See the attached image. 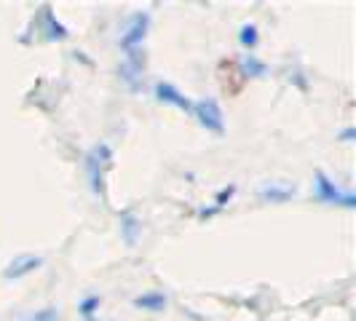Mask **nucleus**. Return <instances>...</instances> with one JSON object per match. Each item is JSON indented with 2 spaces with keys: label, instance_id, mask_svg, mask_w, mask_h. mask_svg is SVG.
Returning <instances> with one entry per match:
<instances>
[{
  "label": "nucleus",
  "instance_id": "ddd939ff",
  "mask_svg": "<svg viewBox=\"0 0 356 321\" xmlns=\"http://www.w3.org/2000/svg\"><path fill=\"white\" fill-rule=\"evenodd\" d=\"M238 46L244 49L247 54H254L257 51V46H260V27L254 24V22H244L241 27H238Z\"/></svg>",
  "mask_w": 356,
  "mask_h": 321
},
{
  "label": "nucleus",
  "instance_id": "423d86ee",
  "mask_svg": "<svg viewBox=\"0 0 356 321\" xmlns=\"http://www.w3.org/2000/svg\"><path fill=\"white\" fill-rule=\"evenodd\" d=\"M118 81L126 86V91L140 94L145 86V72H147V49L126 51L118 62Z\"/></svg>",
  "mask_w": 356,
  "mask_h": 321
},
{
  "label": "nucleus",
  "instance_id": "dca6fc26",
  "mask_svg": "<svg viewBox=\"0 0 356 321\" xmlns=\"http://www.w3.org/2000/svg\"><path fill=\"white\" fill-rule=\"evenodd\" d=\"M233 196H236V185H225V188H220L217 193H214V201H212V209L217 214L222 212L228 204L233 201Z\"/></svg>",
  "mask_w": 356,
  "mask_h": 321
},
{
  "label": "nucleus",
  "instance_id": "39448f33",
  "mask_svg": "<svg viewBox=\"0 0 356 321\" xmlns=\"http://www.w3.org/2000/svg\"><path fill=\"white\" fill-rule=\"evenodd\" d=\"M191 115L196 118V124L201 126L207 134L222 137V134L228 131V124H225V110H222V105H220L214 97H198V99H193Z\"/></svg>",
  "mask_w": 356,
  "mask_h": 321
},
{
  "label": "nucleus",
  "instance_id": "7ed1b4c3",
  "mask_svg": "<svg viewBox=\"0 0 356 321\" xmlns=\"http://www.w3.org/2000/svg\"><path fill=\"white\" fill-rule=\"evenodd\" d=\"M150 24H153V17L150 11H131L126 14L121 27H118V51H137V49H145V40L150 35Z\"/></svg>",
  "mask_w": 356,
  "mask_h": 321
},
{
  "label": "nucleus",
  "instance_id": "f03ea898",
  "mask_svg": "<svg viewBox=\"0 0 356 321\" xmlns=\"http://www.w3.org/2000/svg\"><path fill=\"white\" fill-rule=\"evenodd\" d=\"M311 196L321 206H335V209H356V193L351 188H343L340 182L330 177L324 169H316L311 177Z\"/></svg>",
  "mask_w": 356,
  "mask_h": 321
},
{
  "label": "nucleus",
  "instance_id": "20e7f679",
  "mask_svg": "<svg viewBox=\"0 0 356 321\" xmlns=\"http://www.w3.org/2000/svg\"><path fill=\"white\" fill-rule=\"evenodd\" d=\"M30 33H33V38H35L38 43H65L70 38V27L54 14V8L49 3H43L35 14H33Z\"/></svg>",
  "mask_w": 356,
  "mask_h": 321
},
{
  "label": "nucleus",
  "instance_id": "9d476101",
  "mask_svg": "<svg viewBox=\"0 0 356 321\" xmlns=\"http://www.w3.org/2000/svg\"><path fill=\"white\" fill-rule=\"evenodd\" d=\"M145 222L143 217L134 212V209H121L118 212V236L126 247H137L140 238H143Z\"/></svg>",
  "mask_w": 356,
  "mask_h": 321
},
{
  "label": "nucleus",
  "instance_id": "f8f14e48",
  "mask_svg": "<svg viewBox=\"0 0 356 321\" xmlns=\"http://www.w3.org/2000/svg\"><path fill=\"white\" fill-rule=\"evenodd\" d=\"M131 305L137 311H145V313H163L169 308V295L161 292V289H147V292H140L131 297Z\"/></svg>",
  "mask_w": 356,
  "mask_h": 321
},
{
  "label": "nucleus",
  "instance_id": "f257e3e1",
  "mask_svg": "<svg viewBox=\"0 0 356 321\" xmlns=\"http://www.w3.org/2000/svg\"><path fill=\"white\" fill-rule=\"evenodd\" d=\"M113 166H115V153H113V147L107 142H94L86 150V156H83V177H86V185H89V190L94 193L97 198H107V174L113 172Z\"/></svg>",
  "mask_w": 356,
  "mask_h": 321
},
{
  "label": "nucleus",
  "instance_id": "6e6552de",
  "mask_svg": "<svg viewBox=\"0 0 356 321\" xmlns=\"http://www.w3.org/2000/svg\"><path fill=\"white\" fill-rule=\"evenodd\" d=\"M153 99H156L159 105L175 107V110L188 113V115H191V107H193V97H188L177 83L163 81V78H159V81L153 83Z\"/></svg>",
  "mask_w": 356,
  "mask_h": 321
},
{
  "label": "nucleus",
  "instance_id": "6ab92c4d",
  "mask_svg": "<svg viewBox=\"0 0 356 321\" xmlns=\"http://www.w3.org/2000/svg\"><path fill=\"white\" fill-rule=\"evenodd\" d=\"M94 321H99V319H94Z\"/></svg>",
  "mask_w": 356,
  "mask_h": 321
},
{
  "label": "nucleus",
  "instance_id": "4468645a",
  "mask_svg": "<svg viewBox=\"0 0 356 321\" xmlns=\"http://www.w3.org/2000/svg\"><path fill=\"white\" fill-rule=\"evenodd\" d=\"M99 308H102V297L99 295H86L78 300V316L83 321H94L99 316Z\"/></svg>",
  "mask_w": 356,
  "mask_h": 321
},
{
  "label": "nucleus",
  "instance_id": "0eeeda50",
  "mask_svg": "<svg viewBox=\"0 0 356 321\" xmlns=\"http://www.w3.org/2000/svg\"><path fill=\"white\" fill-rule=\"evenodd\" d=\"M298 196V185L289 179H266L257 188V201L266 206H284Z\"/></svg>",
  "mask_w": 356,
  "mask_h": 321
},
{
  "label": "nucleus",
  "instance_id": "a211bd4d",
  "mask_svg": "<svg viewBox=\"0 0 356 321\" xmlns=\"http://www.w3.org/2000/svg\"><path fill=\"white\" fill-rule=\"evenodd\" d=\"M335 140L340 145H354L356 142V126H343L338 134H335Z\"/></svg>",
  "mask_w": 356,
  "mask_h": 321
},
{
  "label": "nucleus",
  "instance_id": "2eb2a0df",
  "mask_svg": "<svg viewBox=\"0 0 356 321\" xmlns=\"http://www.w3.org/2000/svg\"><path fill=\"white\" fill-rule=\"evenodd\" d=\"M19 321H62V313L56 305H43V308H35L30 313H24Z\"/></svg>",
  "mask_w": 356,
  "mask_h": 321
},
{
  "label": "nucleus",
  "instance_id": "f3484780",
  "mask_svg": "<svg viewBox=\"0 0 356 321\" xmlns=\"http://www.w3.org/2000/svg\"><path fill=\"white\" fill-rule=\"evenodd\" d=\"M289 83H292L295 89L308 91V75H305L303 67H295V70H289Z\"/></svg>",
  "mask_w": 356,
  "mask_h": 321
},
{
  "label": "nucleus",
  "instance_id": "1a4fd4ad",
  "mask_svg": "<svg viewBox=\"0 0 356 321\" xmlns=\"http://www.w3.org/2000/svg\"><path fill=\"white\" fill-rule=\"evenodd\" d=\"M43 257L40 254H33V252H24V254H17L14 260H8V265L3 268V279L6 281H19V279H27L38 273L43 268Z\"/></svg>",
  "mask_w": 356,
  "mask_h": 321
},
{
  "label": "nucleus",
  "instance_id": "9b49d317",
  "mask_svg": "<svg viewBox=\"0 0 356 321\" xmlns=\"http://www.w3.org/2000/svg\"><path fill=\"white\" fill-rule=\"evenodd\" d=\"M236 67H238V75L241 78H247V81H263L268 78V62L263 56H257V54H238V59H236Z\"/></svg>",
  "mask_w": 356,
  "mask_h": 321
}]
</instances>
